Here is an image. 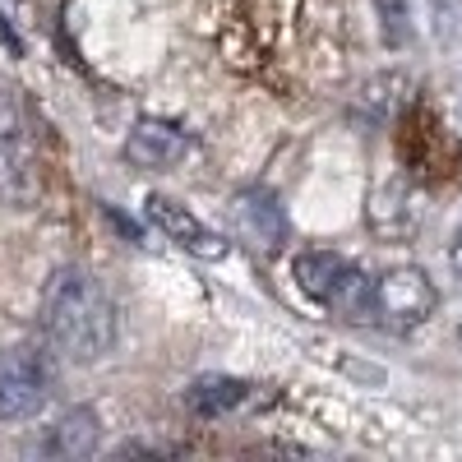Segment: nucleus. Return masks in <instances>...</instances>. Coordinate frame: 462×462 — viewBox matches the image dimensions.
<instances>
[{
	"label": "nucleus",
	"mask_w": 462,
	"mask_h": 462,
	"mask_svg": "<svg viewBox=\"0 0 462 462\" xmlns=\"http://www.w3.org/2000/svg\"><path fill=\"white\" fill-rule=\"evenodd\" d=\"M448 259H453V273L462 278V226H457V236H453V250H448Z\"/></svg>",
	"instance_id": "ddd939ff"
},
{
	"label": "nucleus",
	"mask_w": 462,
	"mask_h": 462,
	"mask_svg": "<svg viewBox=\"0 0 462 462\" xmlns=\"http://www.w3.org/2000/svg\"><path fill=\"white\" fill-rule=\"evenodd\" d=\"M143 213H148V222L158 226L167 241H176L180 250L199 254V259H222V254H226V241L217 236V231H213L208 222H199L189 208H180L176 199H167V195H148V199H143Z\"/></svg>",
	"instance_id": "39448f33"
},
{
	"label": "nucleus",
	"mask_w": 462,
	"mask_h": 462,
	"mask_svg": "<svg viewBox=\"0 0 462 462\" xmlns=\"http://www.w3.org/2000/svg\"><path fill=\"white\" fill-rule=\"evenodd\" d=\"M328 310L342 315V319H352V324H374V278L365 273V268L356 263H346L342 268V278L333 282L328 291Z\"/></svg>",
	"instance_id": "9d476101"
},
{
	"label": "nucleus",
	"mask_w": 462,
	"mask_h": 462,
	"mask_svg": "<svg viewBox=\"0 0 462 462\" xmlns=\"http://www.w3.org/2000/svg\"><path fill=\"white\" fill-rule=\"evenodd\" d=\"M231 217H236V231L259 250V254H278L287 241V213L282 204L268 195V189H241L231 199Z\"/></svg>",
	"instance_id": "423d86ee"
},
{
	"label": "nucleus",
	"mask_w": 462,
	"mask_h": 462,
	"mask_svg": "<svg viewBox=\"0 0 462 462\" xmlns=\"http://www.w3.org/2000/svg\"><path fill=\"white\" fill-rule=\"evenodd\" d=\"M245 398H250V383L245 379H231V374H199L185 389V407L195 411V416H208V420L231 416L236 407H245Z\"/></svg>",
	"instance_id": "6e6552de"
},
{
	"label": "nucleus",
	"mask_w": 462,
	"mask_h": 462,
	"mask_svg": "<svg viewBox=\"0 0 462 462\" xmlns=\"http://www.w3.org/2000/svg\"><path fill=\"white\" fill-rule=\"evenodd\" d=\"M51 398V370L47 361L14 346L0 356V420H32Z\"/></svg>",
	"instance_id": "20e7f679"
},
{
	"label": "nucleus",
	"mask_w": 462,
	"mask_h": 462,
	"mask_svg": "<svg viewBox=\"0 0 462 462\" xmlns=\"http://www.w3.org/2000/svg\"><path fill=\"white\" fill-rule=\"evenodd\" d=\"M97 439H102L97 411L93 407H74V411H65L56 426H51V435L42 439V448L51 457H88V453H97Z\"/></svg>",
	"instance_id": "1a4fd4ad"
},
{
	"label": "nucleus",
	"mask_w": 462,
	"mask_h": 462,
	"mask_svg": "<svg viewBox=\"0 0 462 462\" xmlns=\"http://www.w3.org/2000/svg\"><path fill=\"white\" fill-rule=\"evenodd\" d=\"M37 189H42V171H37V148L23 125L14 102L0 106V195L14 208H32Z\"/></svg>",
	"instance_id": "7ed1b4c3"
},
{
	"label": "nucleus",
	"mask_w": 462,
	"mask_h": 462,
	"mask_svg": "<svg viewBox=\"0 0 462 462\" xmlns=\"http://www.w3.org/2000/svg\"><path fill=\"white\" fill-rule=\"evenodd\" d=\"M435 282L420 273V268L402 263V268H389V273L374 278V324L393 328V333H411L420 328L430 315H435Z\"/></svg>",
	"instance_id": "f03ea898"
},
{
	"label": "nucleus",
	"mask_w": 462,
	"mask_h": 462,
	"mask_svg": "<svg viewBox=\"0 0 462 462\" xmlns=\"http://www.w3.org/2000/svg\"><path fill=\"white\" fill-rule=\"evenodd\" d=\"M37 319H42V337L51 342V352L74 365H93L116 346V305L84 268H56L42 287Z\"/></svg>",
	"instance_id": "f257e3e1"
},
{
	"label": "nucleus",
	"mask_w": 462,
	"mask_h": 462,
	"mask_svg": "<svg viewBox=\"0 0 462 462\" xmlns=\"http://www.w3.org/2000/svg\"><path fill=\"white\" fill-rule=\"evenodd\" d=\"M379 5V19H383V32H389V42L398 47V42H407V32H411V5L407 0H374Z\"/></svg>",
	"instance_id": "f8f14e48"
},
{
	"label": "nucleus",
	"mask_w": 462,
	"mask_h": 462,
	"mask_svg": "<svg viewBox=\"0 0 462 462\" xmlns=\"http://www.w3.org/2000/svg\"><path fill=\"white\" fill-rule=\"evenodd\" d=\"M342 268H346V259L342 254H333V250H305L300 259H296V287L310 296V300H328V291H333V282L342 278Z\"/></svg>",
	"instance_id": "9b49d317"
},
{
	"label": "nucleus",
	"mask_w": 462,
	"mask_h": 462,
	"mask_svg": "<svg viewBox=\"0 0 462 462\" xmlns=\"http://www.w3.org/2000/svg\"><path fill=\"white\" fill-rule=\"evenodd\" d=\"M185 152H189V139L176 125H167V121H139L130 130V139H125V158L134 167H148V171L176 167Z\"/></svg>",
	"instance_id": "0eeeda50"
}]
</instances>
